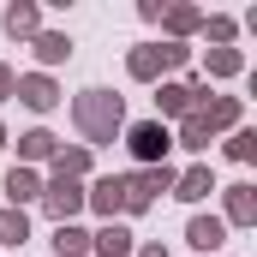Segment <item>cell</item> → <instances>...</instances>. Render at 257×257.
Returning <instances> with one entry per match:
<instances>
[{"mask_svg":"<svg viewBox=\"0 0 257 257\" xmlns=\"http://www.w3.org/2000/svg\"><path fill=\"white\" fill-rule=\"evenodd\" d=\"M168 150V132L162 126H138V156H162Z\"/></svg>","mask_w":257,"mask_h":257,"instance_id":"6da1fadb","label":"cell"}]
</instances>
